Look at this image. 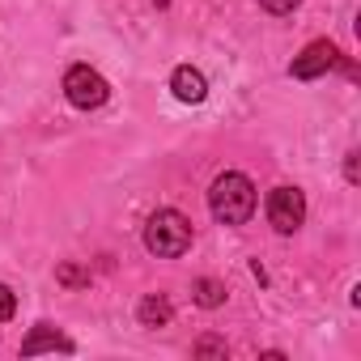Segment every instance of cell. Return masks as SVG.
I'll list each match as a JSON object with an SVG mask.
<instances>
[{
  "label": "cell",
  "mask_w": 361,
  "mask_h": 361,
  "mask_svg": "<svg viewBox=\"0 0 361 361\" xmlns=\"http://www.w3.org/2000/svg\"><path fill=\"white\" fill-rule=\"evenodd\" d=\"M170 90H174V98H178V102H192V106L209 98V81H204V73H200V68H192V64H178V68H174Z\"/></svg>",
  "instance_id": "8992f818"
},
{
  "label": "cell",
  "mask_w": 361,
  "mask_h": 361,
  "mask_svg": "<svg viewBox=\"0 0 361 361\" xmlns=\"http://www.w3.org/2000/svg\"><path fill=\"white\" fill-rule=\"evenodd\" d=\"M196 357H226V340H217V336H204V340H196V348H192Z\"/></svg>",
  "instance_id": "8fae6325"
},
{
  "label": "cell",
  "mask_w": 361,
  "mask_h": 361,
  "mask_svg": "<svg viewBox=\"0 0 361 361\" xmlns=\"http://www.w3.org/2000/svg\"><path fill=\"white\" fill-rule=\"evenodd\" d=\"M268 221H272V230L276 234H298L302 230V221H306V196H302V188H272L268 192Z\"/></svg>",
  "instance_id": "277c9868"
},
{
  "label": "cell",
  "mask_w": 361,
  "mask_h": 361,
  "mask_svg": "<svg viewBox=\"0 0 361 361\" xmlns=\"http://www.w3.org/2000/svg\"><path fill=\"white\" fill-rule=\"evenodd\" d=\"M340 64V47L331 43V39H314L302 56H293V64H289V77H298V81H314V77H323V73H331Z\"/></svg>",
  "instance_id": "5b68a950"
},
{
  "label": "cell",
  "mask_w": 361,
  "mask_h": 361,
  "mask_svg": "<svg viewBox=\"0 0 361 361\" xmlns=\"http://www.w3.org/2000/svg\"><path fill=\"white\" fill-rule=\"evenodd\" d=\"M43 348H60V353H73V340H64L51 323H39L26 340H22V353L26 357H35V353H43Z\"/></svg>",
  "instance_id": "52a82bcc"
},
{
  "label": "cell",
  "mask_w": 361,
  "mask_h": 361,
  "mask_svg": "<svg viewBox=\"0 0 361 361\" xmlns=\"http://www.w3.org/2000/svg\"><path fill=\"white\" fill-rule=\"evenodd\" d=\"M302 5V0H259V9H268V13H276V18H285V13H293Z\"/></svg>",
  "instance_id": "4fadbf2b"
},
{
  "label": "cell",
  "mask_w": 361,
  "mask_h": 361,
  "mask_svg": "<svg viewBox=\"0 0 361 361\" xmlns=\"http://www.w3.org/2000/svg\"><path fill=\"white\" fill-rule=\"evenodd\" d=\"M136 319H140V327H170V319H174V306H170L161 293H149V298L140 302Z\"/></svg>",
  "instance_id": "ba28073f"
},
{
  "label": "cell",
  "mask_w": 361,
  "mask_h": 361,
  "mask_svg": "<svg viewBox=\"0 0 361 361\" xmlns=\"http://www.w3.org/2000/svg\"><path fill=\"white\" fill-rule=\"evenodd\" d=\"M192 298H196V306L217 310V306L226 302V285H221V281H213V276H200V281L192 285Z\"/></svg>",
  "instance_id": "9c48e42d"
},
{
  "label": "cell",
  "mask_w": 361,
  "mask_h": 361,
  "mask_svg": "<svg viewBox=\"0 0 361 361\" xmlns=\"http://www.w3.org/2000/svg\"><path fill=\"white\" fill-rule=\"evenodd\" d=\"M357 157H361L357 149H353V153L344 157V178H348V183H357V178H361V170H357Z\"/></svg>",
  "instance_id": "5bb4252c"
},
{
  "label": "cell",
  "mask_w": 361,
  "mask_h": 361,
  "mask_svg": "<svg viewBox=\"0 0 361 361\" xmlns=\"http://www.w3.org/2000/svg\"><path fill=\"white\" fill-rule=\"evenodd\" d=\"M56 281H60V285H68V289H81V285H90V272H85V268H77V264H60Z\"/></svg>",
  "instance_id": "30bf717a"
},
{
  "label": "cell",
  "mask_w": 361,
  "mask_h": 361,
  "mask_svg": "<svg viewBox=\"0 0 361 361\" xmlns=\"http://www.w3.org/2000/svg\"><path fill=\"white\" fill-rule=\"evenodd\" d=\"M145 247L157 259H178L192 247V221L178 213V209H157L145 221Z\"/></svg>",
  "instance_id": "7a4b0ae2"
},
{
  "label": "cell",
  "mask_w": 361,
  "mask_h": 361,
  "mask_svg": "<svg viewBox=\"0 0 361 361\" xmlns=\"http://www.w3.org/2000/svg\"><path fill=\"white\" fill-rule=\"evenodd\" d=\"M13 310H18L13 289H9V285H0V323H9V319H13Z\"/></svg>",
  "instance_id": "7c38bea8"
},
{
  "label": "cell",
  "mask_w": 361,
  "mask_h": 361,
  "mask_svg": "<svg viewBox=\"0 0 361 361\" xmlns=\"http://www.w3.org/2000/svg\"><path fill=\"white\" fill-rule=\"evenodd\" d=\"M64 94H68V102H73L77 111H94V106H102V102L111 98V85H106V77H102L98 68L73 64V68L64 73Z\"/></svg>",
  "instance_id": "3957f363"
},
{
  "label": "cell",
  "mask_w": 361,
  "mask_h": 361,
  "mask_svg": "<svg viewBox=\"0 0 361 361\" xmlns=\"http://www.w3.org/2000/svg\"><path fill=\"white\" fill-rule=\"evenodd\" d=\"M255 204H259V196H255V183H251L247 174L226 170V174L213 178V188H209V209H213V217H217L221 226H243V221H251Z\"/></svg>",
  "instance_id": "6da1fadb"
}]
</instances>
